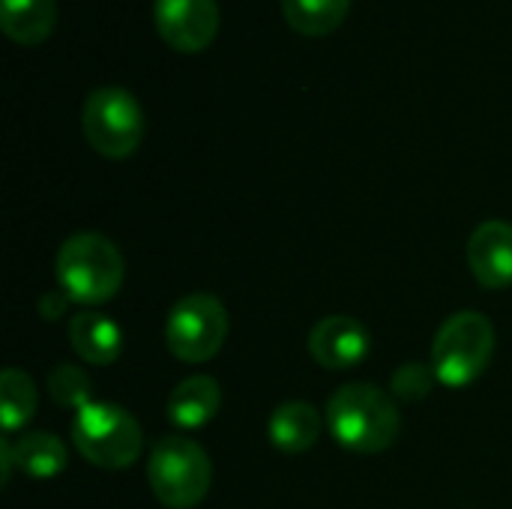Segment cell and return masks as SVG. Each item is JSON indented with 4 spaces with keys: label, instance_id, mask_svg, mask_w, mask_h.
<instances>
[{
    "label": "cell",
    "instance_id": "10",
    "mask_svg": "<svg viewBox=\"0 0 512 509\" xmlns=\"http://www.w3.org/2000/svg\"><path fill=\"white\" fill-rule=\"evenodd\" d=\"M468 264L480 285L498 291L512 285V225L489 219L474 228L468 240Z\"/></svg>",
    "mask_w": 512,
    "mask_h": 509
},
{
    "label": "cell",
    "instance_id": "5",
    "mask_svg": "<svg viewBox=\"0 0 512 509\" xmlns=\"http://www.w3.org/2000/svg\"><path fill=\"white\" fill-rule=\"evenodd\" d=\"M72 444L96 468L123 471L141 456V429L135 417L111 402H90L72 417Z\"/></svg>",
    "mask_w": 512,
    "mask_h": 509
},
{
    "label": "cell",
    "instance_id": "13",
    "mask_svg": "<svg viewBox=\"0 0 512 509\" xmlns=\"http://www.w3.org/2000/svg\"><path fill=\"white\" fill-rule=\"evenodd\" d=\"M270 441L276 450L297 456L306 453L318 435H321V414L309 405V402H282L267 423Z\"/></svg>",
    "mask_w": 512,
    "mask_h": 509
},
{
    "label": "cell",
    "instance_id": "4",
    "mask_svg": "<svg viewBox=\"0 0 512 509\" xmlns=\"http://www.w3.org/2000/svg\"><path fill=\"white\" fill-rule=\"evenodd\" d=\"M492 354V321L480 312H456L441 324L432 342V372L444 387L462 390L486 372Z\"/></svg>",
    "mask_w": 512,
    "mask_h": 509
},
{
    "label": "cell",
    "instance_id": "19",
    "mask_svg": "<svg viewBox=\"0 0 512 509\" xmlns=\"http://www.w3.org/2000/svg\"><path fill=\"white\" fill-rule=\"evenodd\" d=\"M432 375H435V372H429L426 366L408 363V366H402V369L396 372V378H393V393L402 396V399H423V396L432 390Z\"/></svg>",
    "mask_w": 512,
    "mask_h": 509
},
{
    "label": "cell",
    "instance_id": "18",
    "mask_svg": "<svg viewBox=\"0 0 512 509\" xmlns=\"http://www.w3.org/2000/svg\"><path fill=\"white\" fill-rule=\"evenodd\" d=\"M48 393L54 396L57 405L75 408V411H81L84 405L93 402L90 399V378L78 366H72V363H60V366L51 369V375H48Z\"/></svg>",
    "mask_w": 512,
    "mask_h": 509
},
{
    "label": "cell",
    "instance_id": "9",
    "mask_svg": "<svg viewBox=\"0 0 512 509\" xmlns=\"http://www.w3.org/2000/svg\"><path fill=\"white\" fill-rule=\"evenodd\" d=\"M309 354L324 369H351L369 354V330L351 315H327L309 333Z\"/></svg>",
    "mask_w": 512,
    "mask_h": 509
},
{
    "label": "cell",
    "instance_id": "8",
    "mask_svg": "<svg viewBox=\"0 0 512 509\" xmlns=\"http://www.w3.org/2000/svg\"><path fill=\"white\" fill-rule=\"evenodd\" d=\"M153 15L159 36L177 51H201L219 33L216 0H156Z\"/></svg>",
    "mask_w": 512,
    "mask_h": 509
},
{
    "label": "cell",
    "instance_id": "3",
    "mask_svg": "<svg viewBox=\"0 0 512 509\" xmlns=\"http://www.w3.org/2000/svg\"><path fill=\"white\" fill-rule=\"evenodd\" d=\"M147 480L162 507L192 509L210 492L213 465L192 438L168 435L156 441V447L150 450Z\"/></svg>",
    "mask_w": 512,
    "mask_h": 509
},
{
    "label": "cell",
    "instance_id": "11",
    "mask_svg": "<svg viewBox=\"0 0 512 509\" xmlns=\"http://www.w3.org/2000/svg\"><path fill=\"white\" fill-rule=\"evenodd\" d=\"M72 351L93 366H111L123 351V330L102 312H78L69 318Z\"/></svg>",
    "mask_w": 512,
    "mask_h": 509
},
{
    "label": "cell",
    "instance_id": "17",
    "mask_svg": "<svg viewBox=\"0 0 512 509\" xmlns=\"http://www.w3.org/2000/svg\"><path fill=\"white\" fill-rule=\"evenodd\" d=\"M36 411V387L21 369H6L0 375V420L3 432H18Z\"/></svg>",
    "mask_w": 512,
    "mask_h": 509
},
{
    "label": "cell",
    "instance_id": "12",
    "mask_svg": "<svg viewBox=\"0 0 512 509\" xmlns=\"http://www.w3.org/2000/svg\"><path fill=\"white\" fill-rule=\"evenodd\" d=\"M222 405V390L216 384V378L210 375H192L186 381H180L174 387V393L168 396V420L180 429H198L207 426Z\"/></svg>",
    "mask_w": 512,
    "mask_h": 509
},
{
    "label": "cell",
    "instance_id": "7",
    "mask_svg": "<svg viewBox=\"0 0 512 509\" xmlns=\"http://www.w3.org/2000/svg\"><path fill=\"white\" fill-rule=\"evenodd\" d=\"M228 336L225 306L204 291L180 297L165 318V345L183 363H207Z\"/></svg>",
    "mask_w": 512,
    "mask_h": 509
},
{
    "label": "cell",
    "instance_id": "2",
    "mask_svg": "<svg viewBox=\"0 0 512 509\" xmlns=\"http://www.w3.org/2000/svg\"><path fill=\"white\" fill-rule=\"evenodd\" d=\"M57 282L66 300L84 306L108 303L123 285V255L96 231L72 234L57 252Z\"/></svg>",
    "mask_w": 512,
    "mask_h": 509
},
{
    "label": "cell",
    "instance_id": "15",
    "mask_svg": "<svg viewBox=\"0 0 512 509\" xmlns=\"http://www.w3.org/2000/svg\"><path fill=\"white\" fill-rule=\"evenodd\" d=\"M66 444L51 432H30L12 444V462L33 480H51L66 468Z\"/></svg>",
    "mask_w": 512,
    "mask_h": 509
},
{
    "label": "cell",
    "instance_id": "1",
    "mask_svg": "<svg viewBox=\"0 0 512 509\" xmlns=\"http://www.w3.org/2000/svg\"><path fill=\"white\" fill-rule=\"evenodd\" d=\"M327 426L351 453H381L402 429L396 402L375 384H345L327 402Z\"/></svg>",
    "mask_w": 512,
    "mask_h": 509
},
{
    "label": "cell",
    "instance_id": "6",
    "mask_svg": "<svg viewBox=\"0 0 512 509\" xmlns=\"http://www.w3.org/2000/svg\"><path fill=\"white\" fill-rule=\"evenodd\" d=\"M87 144L105 159H126L144 138V111L138 99L123 87H96L81 114Z\"/></svg>",
    "mask_w": 512,
    "mask_h": 509
},
{
    "label": "cell",
    "instance_id": "16",
    "mask_svg": "<svg viewBox=\"0 0 512 509\" xmlns=\"http://www.w3.org/2000/svg\"><path fill=\"white\" fill-rule=\"evenodd\" d=\"M351 9V0H282L285 21L303 36L333 33Z\"/></svg>",
    "mask_w": 512,
    "mask_h": 509
},
{
    "label": "cell",
    "instance_id": "14",
    "mask_svg": "<svg viewBox=\"0 0 512 509\" xmlns=\"http://www.w3.org/2000/svg\"><path fill=\"white\" fill-rule=\"evenodd\" d=\"M57 0H3L0 27L18 45H39L54 33Z\"/></svg>",
    "mask_w": 512,
    "mask_h": 509
}]
</instances>
